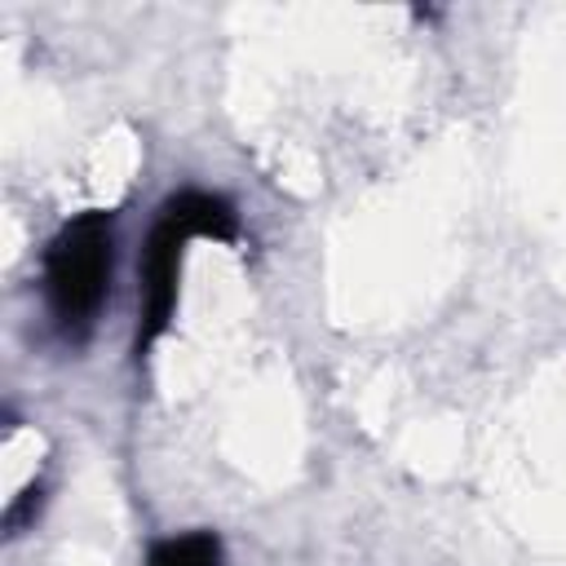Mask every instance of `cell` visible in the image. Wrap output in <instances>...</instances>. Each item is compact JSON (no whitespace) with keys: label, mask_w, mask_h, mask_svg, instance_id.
<instances>
[{"label":"cell","mask_w":566,"mask_h":566,"mask_svg":"<svg viewBox=\"0 0 566 566\" xmlns=\"http://www.w3.org/2000/svg\"><path fill=\"white\" fill-rule=\"evenodd\" d=\"M190 239H221L239 243V212L217 190H177L159 203L150 234L142 243L137 261V332H133V358L142 363L155 340L172 327L177 314V283Z\"/></svg>","instance_id":"1"},{"label":"cell","mask_w":566,"mask_h":566,"mask_svg":"<svg viewBox=\"0 0 566 566\" xmlns=\"http://www.w3.org/2000/svg\"><path fill=\"white\" fill-rule=\"evenodd\" d=\"M115 279V212L88 208L53 230L40 261L44 310L66 345H84Z\"/></svg>","instance_id":"2"},{"label":"cell","mask_w":566,"mask_h":566,"mask_svg":"<svg viewBox=\"0 0 566 566\" xmlns=\"http://www.w3.org/2000/svg\"><path fill=\"white\" fill-rule=\"evenodd\" d=\"M146 566H226V548L217 531H181V535L155 539L146 553Z\"/></svg>","instance_id":"3"},{"label":"cell","mask_w":566,"mask_h":566,"mask_svg":"<svg viewBox=\"0 0 566 566\" xmlns=\"http://www.w3.org/2000/svg\"><path fill=\"white\" fill-rule=\"evenodd\" d=\"M40 504H44V491H40V486L22 491V495H18V504H13V509H9V517H4V531H9V535H18L27 522H35Z\"/></svg>","instance_id":"4"}]
</instances>
